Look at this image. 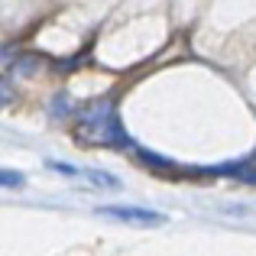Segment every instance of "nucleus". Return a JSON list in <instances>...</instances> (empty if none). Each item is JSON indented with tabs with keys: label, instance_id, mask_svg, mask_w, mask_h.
Masks as SVG:
<instances>
[{
	"label": "nucleus",
	"instance_id": "f257e3e1",
	"mask_svg": "<svg viewBox=\"0 0 256 256\" xmlns=\"http://www.w3.org/2000/svg\"><path fill=\"white\" fill-rule=\"evenodd\" d=\"M78 136H82V143H91V146H126L130 143L117 120L114 100H98V104L84 107L78 114Z\"/></svg>",
	"mask_w": 256,
	"mask_h": 256
},
{
	"label": "nucleus",
	"instance_id": "f03ea898",
	"mask_svg": "<svg viewBox=\"0 0 256 256\" xmlns=\"http://www.w3.org/2000/svg\"><path fill=\"white\" fill-rule=\"evenodd\" d=\"M104 218L120 220V224H130V227H159L166 224V218L159 211H150V208H126V204H104L98 208Z\"/></svg>",
	"mask_w": 256,
	"mask_h": 256
},
{
	"label": "nucleus",
	"instance_id": "7ed1b4c3",
	"mask_svg": "<svg viewBox=\"0 0 256 256\" xmlns=\"http://www.w3.org/2000/svg\"><path fill=\"white\" fill-rule=\"evenodd\" d=\"M0 188H23V175L13 169H0Z\"/></svg>",
	"mask_w": 256,
	"mask_h": 256
},
{
	"label": "nucleus",
	"instance_id": "20e7f679",
	"mask_svg": "<svg viewBox=\"0 0 256 256\" xmlns=\"http://www.w3.org/2000/svg\"><path fill=\"white\" fill-rule=\"evenodd\" d=\"M10 98H13V94H10V88H6V82H0V107H4Z\"/></svg>",
	"mask_w": 256,
	"mask_h": 256
},
{
	"label": "nucleus",
	"instance_id": "39448f33",
	"mask_svg": "<svg viewBox=\"0 0 256 256\" xmlns=\"http://www.w3.org/2000/svg\"><path fill=\"white\" fill-rule=\"evenodd\" d=\"M244 178L250 182V185H256V166H253V169H246V172H244Z\"/></svg>",
	"mask_w": 256,
	"mask_h": 256
}]
</instances>
